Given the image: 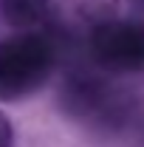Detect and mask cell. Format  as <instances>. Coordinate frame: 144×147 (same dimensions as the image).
Masks as SVG:
<instances>
[{
	"label": "cell",
	"mask_w": 144,
	"mask_h": 147,
	"mask_svg": "<svg viewBox=\"0 0 144 147\" xmlns=\"http://www.w3.org/2000/svg\"><path fill=\"white\" fill-rule=\"evenodd\" d=\"M14 142V130H11V122L6 119V113L0 110V147H11Z\"/></svg>",
	"instance_id": "5b68a950"
},
{
	"label": "cell",
	"mask_w": 144,
	"mask_h": 147,
	"mask_svg": "<svg viewBox=\"0 0 144 147\" xmlns=\"http://www.w3.org/2000/svg\"><path fill=\"white\" fill-rule=\"evenodd\" d=\"M119 0H48V17L59 26L82 31L113 20Z\"/></svg>",
	"instance_id": "3957f363"
},
{
	"label": "cell",
	"mask_w": 144,
	"mask_h": 147,
	"mask_svg": "<svg viewBox=\"0 0 144 147\" xmlns=\"http://www.w3.org/2000/svg\"><path fill=\"white\" fill-rule=\"evenodd\" d=\"M57 65V45L42 31H20L0 40V99L34 93Z\"/></svg>",
	"instance_id": "6da1fadb"
},
{
	"label": "cell",
	"mask_w": 144,
	"mask_h": 147,
	"mask_svg": "<svg viewBox=\"0 0 144 147\" xmlns=\"http://www.w3.org/2000/svg\"><path fill=\"white\" fill-rule=\"evenodd\" d=\"M0 14L20 31H37L45 23H51L48 0H0Z\"/></svg>",
	"instance_id": "277c9868"
},
{
	"label": "cell",
	"mask_w": 144,
	"mask_h": 147,
	"mask_svg": "<svg viewBox=\"0 0 144 147\" xmlns=\"http://www.w3.org/2000/svg\"><path fill=\"white\" fill-rule=\"evenodd\" d=\"M90 57L116 74L144 71V23L108 20L90 28Z\"/></svg>",
	"instance_id": "7a4b0ae2"
}]
</instances>
